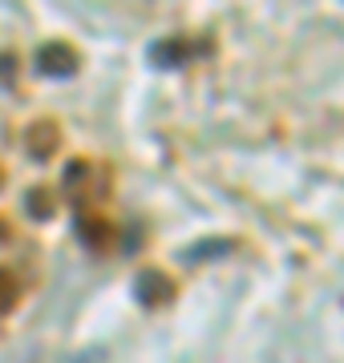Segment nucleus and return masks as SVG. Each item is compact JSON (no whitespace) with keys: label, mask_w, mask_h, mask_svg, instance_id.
Wrapping results in <instances>:
<instances>
[{"label":"nucleus","mask_w":344,"mask_h":363,"mask_svg":"<svg viewBox=\"0 0 344 363\" xmlns=\"http://www.w3.org/2000/svg\"><path fill=\"white\" fill-rule=\"evenodd\" d=\"M61 190H65L77 206L85 202H102L109 194V169L102 162H85V157H73L65 166V178H61Z\"/></svg>","instance_id":"f257e3e1"},{"label":"nucleus","mask_w":344,"mask_h":363,"mask_svg":"<svg viewBox=\"0 0 344 363\" xmlns=\"http://www.w3.org/2000/svg\"><path fill=\"white\" fill-rule=\"evenodd\" d=\"M33 65H37L41 77H73L81 69V57L69 40H45L33 57Z\"/></svg>","instance_id":"f03ea898"},{"label":"nucleus","mask_w":344,"mask_h":363,"mask_svg":"<svg viewBox=\"0 0 344 363\" xmlns=\"http://www.w3.org/2000/svg\"><path fill=\"white\" fill-rule=\"evenodd\" d=\"M174 279L166 271H158V267H146V271H138V279H134V295H138V303L142 307H150V311H158V307H166L174 298Z\"/></svg>","instance_id":"7ed1b4c3"},{"label":"nucleus","mask_w":344,"mask_h":363,"mask_svg":"<svg viewBox=\"0 0 344 363\" xmlns=\"http://www.w3.org/2000/svg\"><path fill=\"white\" fill-rule=\"evenodd\" d=\"M57 145H61V125H57L53 117H41L25 130V150L33 157H53Z\"/></svg>","instance_id":"20e7f679"},{"label":"nucleus","mask_w":344,"mask_h":363,"mask_svg":"<svg viewBox=\"0 0 344 363\" xmlns=\"http://www.w3.org/2000/svg\"><path fill=\"white\" fill-rule=\"evenodd\" d=\"M77 238L90 250L102 255V250L114 247V238H118V234H114V226H109L106 218H97V214H93V218H90V214H81V218H77Z\"/></svg>","instance_id":"39448f33"},{"label":"nucleus","mask_w":344,"mask_h":363,"mask_svg":"<svg viewBox=\"0 0 344 363\" xmlns=\"http://www.w3.org/2000/svg\"><path fill=\"white\" fill-rule=\"evenodd\" d=\"M186 57H190V45H186L183 37H171V40H162V45L150 49V61L158 69H183Z\"/></svg>","instance_id":"423d86ee"},{"label":"nucleus","mask_w":344,"mask_h":363,"mask_svg":"<svg viewBox=\"0 0 344 363\" xmlns=\"http://www.w3.org/2000/svg\"><path fill=\"white\" fill-rule=\"evenodd\" d=\"M21 295H25V283H21V274L13 271V267H0V319L13 311L16 303H21Z\"/></svg>","instance_id":"0eeeda50"},{"label":"nucleus","mask_w":344,"mask_h":363,"mask_svg":"<svg viewBox=\"0 0 344 363\" xmlns=\"http://www.w3.org/2000/svg\"><path fill=\"white\" fill-rule=\"evenodd\" d=\"M13 85H16V57L0 52V89H13Z\"/></svg>","instance_id":"6e6552de"},{"label":"nucleus","mask_w":344,"mask_h":363,"mask_svg":"<svg viewBox=\"0 0 344 363\" xmlns=\"http://www.w3.org/2000/svg\"><path fill=\"white\" fill-rule=\"evenodd\" d=\"M33 214H37V218H49V214H53V202H49L45 190H33Z\"/></svg>","instance_id":"1a4fd4ad"},{"label":"nucleus","mask_w":344,"mask_h":363,"mask_svg":"<svg viewBox=\"0 0 344 363\" xmlns=\"http://www.w3.org/2000/svg\"><path fill=\"white\" fill-rule=\"evenodd\" d=\"M0 242H9V218H0Z\"/></svg>","instance_id":"9d476101"},{"label":"nucleus","mask_w":344,"mask_h":363,"mask_svg":"<svg viewBox=\"0 0 344 363\" xmlns=\"http://www.w3.org/2000/svg\"><path fill=\"white\" fill-rule=\"evenodd\" d=\"M0 186H4V169H0Z\"/></svg>","instance_id":"9b49d317"}]
</instances>
